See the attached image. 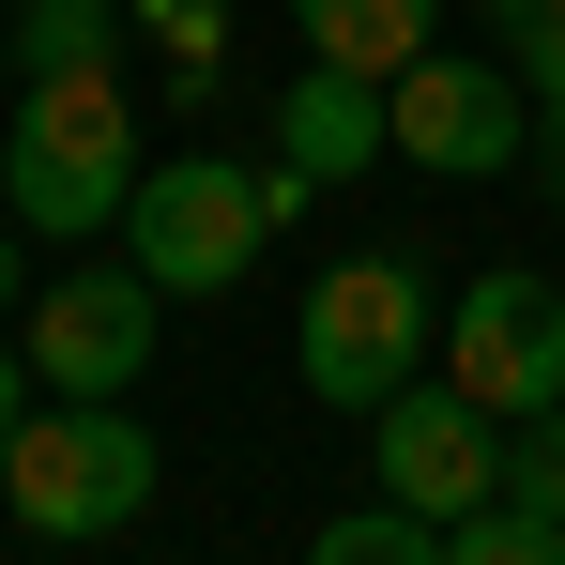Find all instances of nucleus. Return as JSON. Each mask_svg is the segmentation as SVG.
<instances>
[{"instance_id": "nucleus-6", "label": "nucleus", "mask_w": 565, "mask_h": 565, "mask_svg": "<svg viewBox=\"0 0 565 565\" xmlns=\"http://www.w3.org/2000/svg\"><path fill=\"white\" fill-rule=\"evenodd\" d=\"M382 107H397V153L413 169H444V184H504L520 153H535V93H520V62H397L382 77Z\"/></svg>"}, {"instance_id": "nucleus-15", "label": "nucleus", "mask_w": 565, "mask_h": 565, "mask_svg": "<svg viewBox=\"0 0 565 565\" xmlns=\"http://www.w3.org/2000/svg\"><path fill=\"white\" fill-rule=\"evenodd\" d=\"M473 15H489V46L520 77H565V0H473Z\"/></svg>"}, {"instance_id": "nucleus-11", "label": "nucleus", "mask_w": 565, "mask_h": 565, "mask_svg": "<svg viewBox=\"0 0 565 565\" xmlns=\"http://www.w3.org/2000/svg\"><path fill=\"white\" fill-rule=\"evenodd\" d=\"M122 0H15V77H107Z\"/></svg>"}, {"instance_id": "nucleus-19", "label": "nucleus", "mask_w": 565, "mask_h": 565, "mask_svg": "<svg viewBox=\"0 0 565 565\" xmlns=\"http://www.w3.org/2000/svg\"><path fill=\"white\" fill-rule=\"evenodd\" d=\"M31 306V230H0V321Z\"/></svg>"}, {"instance_id": "nucleus-17", "label": "nucleus", "mask_w": 565, "mask_h": 565, "mask_svg": "<svg viewBox=\"0 0 565 565\" xmlns=\"http://www.w3.org/2000/svg\"><path fill=\"white\" fill-rule=\"evenodd\" d=\"M535 184L565 199V77H535Z\"/></svg>"}, {"instance_id": "nucleus-14", "label": "nucleus", "mask_w": 565, "mask_h": 565, "mask_svg": "<svg viewBox=\"0 0 565 565\" xmlns=\"http://www.w3.org/2000/svg\"><path fill=\"white\" fill-rule=\"evenodd\" d=\"M504 489H520V504H551V520H565V397H551V413H520V428H504Z\"/></svg>"}, {"instance_id": "nucleus-16", "label": "nucleus", "mask_w": 565, "mask_h": 565, "mask_svg": "<svg viewBox=\"0 0 565 565\" xmlns=\"http://www.w3.org/2000/svg\"><path fill=\"white\" fill-rule=\"evenodd\" d=\"M138 31H153L169 62H199V77H214V46H230V15H214V0H138Z\"/></svg>"}, {"instance_id": "nucleus-2", "label": "nucleus", "mask_w": 565, "mask_h": 565, "mask_svg": "<svg viewBox=\"0 0 565 565\" xmlns=\"http://www.w3.org/2000/svg\"><path fill=\"white\" fill-rule=\"evenodd\" d=\"M138 199V107L122 77H31L15 93V138H0V214L77 245V230H122Z\"/></svg>"}, {"instance_id": "nucleus-4", "label": "nucleus", "mask_w": 565, "mask_h": 565, "mask_svg": "<svg viewBox=\"0 0 565 565\" xmlns=\"http://www.w3.org/2000/svg\"><path fill=\"white\" fill-rule=\"evenodd\" d=\"M276 169H230V153H169V169H138V199H122V260L169 290V306H199V290H230L260 245H276Z\"/></svg>"}, {"instance_id": "nucleus-9", "label": "nucleus", "mask_w": 565, "mask_h": 565, "mask_svg": "<svg viewBox=\"0 0 565 565\" xmlns=\"http://www.w3.org/2000/svg\"><path fill=\"white\" fill-rule=\"evenodd\" d=\"M382 153H397V107H382V77H352V62H306L276 93V169L290 184H367Z\"/></svg>"}, {"instance_id": "nucleus-5", "label": "nucleus", "mask_w": 565, "mask_h": 565, "mask_svg": "<svg viewBox=\"0 0 565 565\" xmlns=\"http://www.w3.org/2000/svg\"><path fill=\"white\" fill-rule=\"evenodd\" d=\"M15 352L46 397H122V382L169 352V290L138 276V260H93V276H46L15 306Z\"/></svg>"}, {"instance_id": "nucleus-7", "label": "nucleus", "mask_w": 565, "mask_h": 565, "mask_svg": "<svg viewBox=\"0 0 565 565\" xmlns=\"http://www.w3.org/2000/svg\"><path fill=\"white\" fill-rule=\"evenodd\" d=\"M367 473L397 489V504H428V520H459V504H489L504 489V413L473 397V382L413 367L397 397L367 413Z\"/></svg>"}, {"instance_id": "nucleus-1", "label": "nucleus", "mask_w": 565, "mask_h": 565, "mask_svg": "<svg viewBox=\"0 0 565 565\" xmlns=\"http://www.w3.org/2000/svg\"><path fill=\"white\" fill-rule=\"evenodd\" d=\"M153 473H169V444L122 397H31L0 428V520L46 535V551H93V535H122L153 504Z\"/></svg>"}, {"instance_id": "nucleus-3", "label": "nucleus", "mask_w": 565, "mask_h": 565, "mask_svg": "<svg viewBox=\"0 0 565 565\" xmlns=\"http://www.w3.org/2000/svg\"><path fill=\"white\" fill-rule=\"evenodd\" d=\"M413 367H444V290L413 276L397 245H352V260H321L306 321H290V382H306L321 413H382Z\"/></svg>"}, {"instance_id": "nucleus-10", "label": "nucleus", "mask_w": 565, "mask_h": 565, "mask_svg": "<svg viewBox=\"0 0 565 565\" xmlns=\"http://www.w3.org/2000/svg\"><path fill=\"white\" fill-rule=\"evenodd\" d=\"M290 31H306V62H352V77H397V62H428L444 0H290Z\"/></svg>"}, {"instance_id": "nucleus-12", "label": "nucleus", "mask_w": 565, "mask_h": 565, "mask_svg": "<svg viewBox=\"0 0 565 565\" xmlns=\"http://www.w3.org/2000/svg\"><path fill=\"white\" fill-rule=\"evenodd\" d=\"M444 565H565V520L551 504H520V489H489L444 520Z\"/></svg>"}, {"instance_id": "nucleus-13", "label": "nucleus", "mask_w": 565, "mask_h": 565, "mask_svg": "<svg viewBox=\"0 0 565 565\" xmlns=\"http://www.w3.org/2000/svg\"><path fill=\"white\" fill-rule=\"evenodd\" d=\"M306 551H321V565H444V520L382 489V504H352V520H321Z\"/></svg>"}, {"instance_id": "nucleus-18", "label": "nucleus", "mask_w": 565, "mask_h": 565, "mask_svg": "<svg viewBox=\"0 0 565 565\" xmlns=\"http://www.w3.org/2000/svg\"><path fill=\"white\" fill-rule=\"evenodd\" d=\"M31 397H46V382H31V352H15V337H0V428H15V413H31Z\"/></svg>"}, {"instance_id": "nucleus-8", "label": "nucleus", "mask_w": 565, "mask_h": 565, "mask_svg": "<svg viewBox=\"0 0 565 565\" xmlns=\"http://www.w3.org/2000/svg\"><path fill=\"white\" fill-rule=\"evenodd\" d=\"M444 382H473L504 428H520V413H551V397H565V290L520 276V260H504V276H473V290H444Z\"/></svg>"}]
</instances>
